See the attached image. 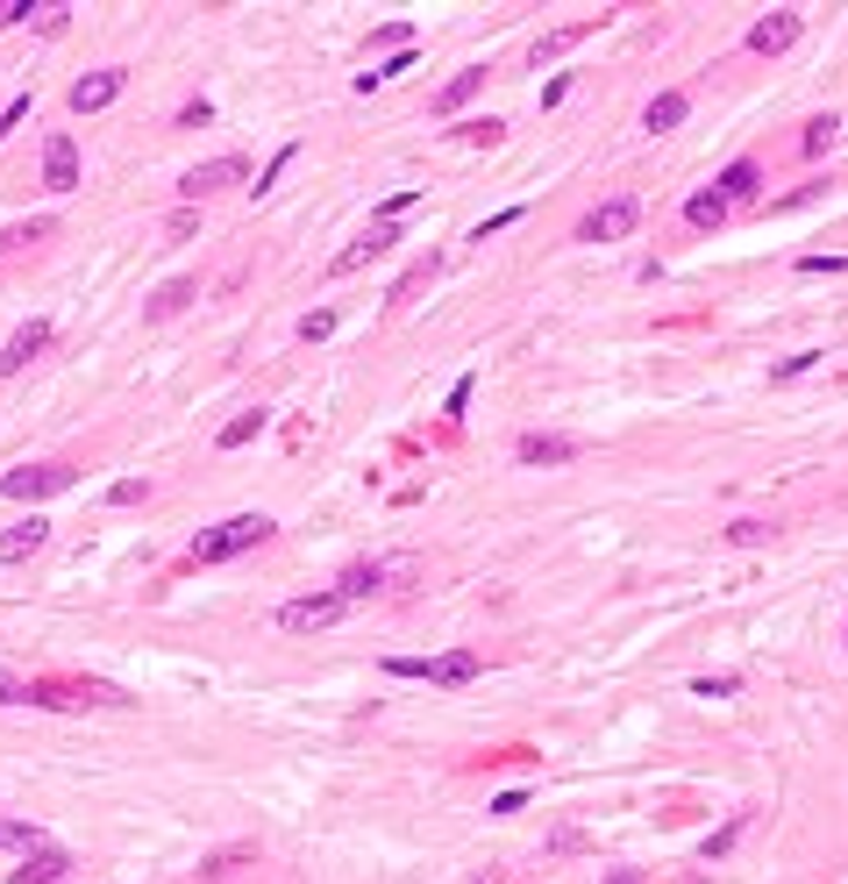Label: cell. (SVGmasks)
<instances>
[{"mask_svg": "<svg viewBox=\"0 0 848 884\" xmlns=\"http://www.w3.org/2000/svg\"><path fill=\"white\" fill-rule=\"evenodd\" d=\"M428 279H435V250H428V258H421V264H414V272H406V279H400V286H392V293H385V299H392V307H406V299H414L421 286H428Z\"/></svg>", "mask_w": 848, "mask_h": 884, "instance_id": "83f0119b", "label": "cell"}, {"mask_svg": "<svg viewBox=\"0 0 848 884\" xmlns=\"http://www.w3.org/2000/svg\"><path fill=\"white\" fill-rule=\"evenodd\" d=\"M343 613H350L343 592H300V599L279 607V627H285V635H322V627H336Z\"/></svg>", "mask_w": 848, "mask_h": 884, "instance_id": "7a4b0ae2", "label": "cell"}, {"mask_svg": "<svg viewBox=\"0 0 848 884\" xmlns=\"http://www.w3.org/2000/svg\"><path fill=\"white\" fill-rule=\"evenodd\" d=\"M8 22H14V8H0V29H8Z\"/></svg>", "mask_w": 848, "mask_h": 884, "instance_id": "ee69618b", "label": "cell"}, {"mask_svg": "<svg viewBox=\"0 0 848 884\" xmlns=\"http://www.w3.org/2000/svg\"><path fill=\"white\" fill-rule=\"evenodd\" d=\"M250 863H257V842H229V849H207V856H200V884H221V877L250 871Z\"/></svg>", "mask_w": 848, "mask_h": 884, "instance_id": "9a60e30c", "label": "cell"}, {"mask_svg": "<svg viewBox=\"0 0 848 884\" xmlns=\"http://www.w3.org/2000/svg\"><path fill=\"white\" fill-rule=\"evenodd\" d=\"M385 578H392V564H350V571H343V599H350V607H357V599H371V592H385Z\"/></svg>", "mask_w": 848, "mask_h": 884, "instance_id": "d6986e66", "label": "cell"}, {"mask_svg": "<svg viewBox=\"0 0 848 884\" xmlns=\"http://www.w3.org/2000/svg\"><path fill=\"white\" fill-rule=\"evenodd\" d=\"M14 122H29V94H22V100H8V108H0V137H8Z\"/></svg>", "mask_w": 848, "mask_h": 884, "instance_id": "60d3db41", "label": "cell"}, {"mask_svg": "<svg viewBox=\"0 0 848 884\" xmlns=\"http://www.w3.org/2000/svg\"><path fill=\"white\" fill-rule=\"evenodd\" d=\"M65 22H72V8H43V14H36V29H43V36H57Z\"/></svg>", "mask_w": 848, "mask_h": 884, "instance_id": "b9f144b4", "label": "cell"}, {"mask_svg": "<svg viewBox=\"0 0 848 884\" xmlns=\"http://www.w3.org/2000/svg\"><path fill=\"white\" fill-rule=\"evenodd\" d=\"M813 364H820V350H798V357H784V364H778V371H770V379H778V385H784V379H798V371H813Z\"/></svg>", "mask_w": 848, "mask_h": 884, "instance_id": "e575fe53", "label": "cell"}, {"mask_svg": "<svg viewBox=\"0 0 848 884\" xmlns=\"http://www.w3.org/2000/svg\"><path fill=\"white\" fill-rule=\"evenodd\" d=\"M51 221H29V229H8V236H0V250H22V243H51Z\"/></svg>", "mask_w": 848, "mask_h": 884, "instance_id": "f546056e", "label": "cell"}, {"mask_svg": "<svg viewBox=\"0 0 848 884\" xmlns=\"http://www.w3.org/2000/svg\"><path fill=\"white\" fill-rule=\"evenodd\" d=\"M685 114H692V100H685V94H656V100L642 108V129H649V137H663V129H677Z\"/></svg>", "mask_w": 848, "mask_h": 884, "instance_id": "ffe728a7", "label": "cell"}, {"mask_svg": "<svg viewBox=\"0 0 848 884\" xmlns=\"http://www.w3.org/2000/svg\"><path fill=\"white\" fill-rule=\"evenodd\" d=\"M550 849H556V856H578V849H585V828H556Z\"/></svg>", "mask_w": 848, "mask_h": 884, "instance_id": "74e56055", "label": "cell"}, {"mask_svg": "<svg viewBox=\"0 0 848 884\" xmlns=\"http://www.w3.org/2000/svg\"><path fill=\"white\" fill-rule=\"evenodd\" d=\"M336 336V307H314V314H300V342H328Z\"/></svg>", "mask_w": 848, "mask_h": 884, "instance_id": "f1b7e54d", "label": "cell"}, {"mask_svg": "<svg viewBox=\"0 0 848 884\" xmlns=\"http://www.w3.org/2000/svg\"><path fill=\"white\" fill-rule=\"evenodd\" d=\"M257 543H271V514H229L221 528L193 535V564H229V557H242V549H257Z\"/></svg>", "mask_w": 848, "mask_h": 884, "instance_id": "6da1fadb", "label": "cell"}, {"mask_svg": "<svg viewBox=\"0 0 848 884\" xmlns=\"http://www.w3.org/2000/svg\"><path fill=\"white\" fill-rule=\"evenodd\" d=\"M478 650H449V656H428V685H471L478 678Z\"/></svg>", "mask_w": 848, "mask_h": 884, "instance_id": "ac0fdd59", "label": "cell"}, {"mask_svg": "<svg viewBox=\"0 0 848 884\" xmlns=\"http://www.w3.org/2000/svg\"><path fill=\"white\" fill-rule=\"evenodd\" d=\"M592 29H599V22H570V29H550V36L535 43V65H550V57H564L570 43H585V36H592Z\"/></svg>", "mask_w": 848, "mask_h": 884, "instance_id": "603a6c76", "label": "cell"}, {"mask_svg": "<svg viewBox=\"0 0 848 884\" xmlns=\"http://www.w3.org/2000/svg\"><path fill=\"white\" fill-rule=\"evenodd\" d=\"M0 849H22L29 856V849H43V828L36 820H0Z\"/></svg>", "mask_w": 848, "mask_h": 884, "instance_id": "484cf974", "label": "cell"}, {"mask_svg": "<svg viewBox=\"0 0 848 884\" xmlns=\"http://www.w3.org/2000/svg\"><path fill=\"white\" fill-rule=\"evenodd\" d=\"M685 221H692V229H720V221H727V200H720V193H692V200H685Z\"/></svg>", "mask_w": 848, "mask_h": 884, "instance_id": "cb8c5ba5", "label": "cell"}, {"mask_svg": "<svg viewBox=\"0 0 848 884\" xmlns=\"http://www.w3.org/2000/svg\"><path fill=\"white\" fill-rule=\"evenodd\" d=\"M755 186H763V164H755V157H735V164L714 178V193H720L727 207H735V200H755Z\"/></svg>", "mask_w": 848, "mask_h": 884, "instance_id": "2e32d148", "label": "cell"}, {"mask_svg": "<svg viewBox=\"0 0 848 884\" xmlns=\"http://www.w3.org/2000/svg\"><path fill=\"white\" fill-rule=\"evenodd\" d=\"M478 86H485V65H464V72H457V79H449V86H443V94H435V114H457V108H464V100H471V94H478Z\"/></svg>", "mask_w": 848, "mask_h": 884, "instance_id": "44dd1931", "label": "cell"}, {"mask_svg": "<svg viewBox=\"0 0 848 884\" xmlns=\"http://www.w3.org/2000/svg\"><path fill=\"white\" fill-rule=\"evenodd\" d=\"M414 200H421V193H414V186H400V193H392L385 207H378V221H400V215H406V207H414Z\"/></svg>", "mask_w": 848, "mask_h": 884, "instance_id": "8d00e7d4", "label": "cell"}, {"mask_svg": "<svg viewBox=\"0 0 848 884\" xmlns=\"http://www.w3.org/2000/svg\"><path fill=\"white\" fill-rule=\"evenodd\" d=\"M72 478H79L72 463H14V471H0V492L36 506V500H51V492H65Z\"/></svg>", "mask_w": 848, "mask_h": 884, "instance_id": "3957f363", "label": "cell"}, {"mask_svg": "<svg viewBox=\"0 0 848 884\" xmlns=\"http://www.w3.org/2000/svg\"><path fill=\"white\" fill-rule=\"evenodd\" d=\"M242 178H250L242 157H207V164H193V172L178 178V193H186V207H200L207 193H229V186H242Z\"/></svg>", "mask_w": 848, "mask_h": 884, "instance_id": "8992f818", "label": "cell"}, {"mask_svg": "<svg viewBox=\"0 0 848 884\" xmlns=\"http://www.w3.org/2000/svg\"><path fill=\"white\" fill-rule=\"evenodd\" d=\"M392 243H400V221H371V229H363L350 250H336V258H328V279H350V272H363V264H371V258H385Z\"/></svg>", "mask_w": 848, "mask_h": 884, "instance_id": "52a82bcc", "label": "cell"}, {"mask_svg": "<svg viewBox=\"0 0 848 884\" xmlns=\"http://www.w3.org/2000/svg\"><path fill=\"white\" fill-rule=\"evenodd\" d=\"M457 137H464V143H485V150H492L499 137H507V122H492V114H485V122H464Z\"/></svg>", "mask_w": 848, "mask_h": 884, "instance_id": "1f68e13d", "label": "cell"}, {"mask_svg": "<svg viewBox=\"0 0 848 884\" xmlns=\"http://www.w3.org/2000/svg\"><path fill=\"white\" fill-rule=\"evenodd\" d=\"M634 221H642V200H634V193H613V200H599L592 215L578 221V243H620Z\"/></svg>", "mask_w": 848, "mask_h": 884, "instance_id": "277c9868", "label": "cell"}, {"mask_svg": "<svg viewBox=\"0 0 848 884\" xmlns=\"http://www.w3.org/2000/svg\"><path fill=\"white\" fill-rule=\"evenodd\" d=\"M741 828H749V814H727V828H714V834H706V849H699V856H706V863H714V856H727V849L741 842Z\"/></svg>", "mask_w": 848, "mask_h": 884, "instance_id": "4316f807", "label": "cell"}, {"mask_svg": "<svg viewBox=\"0 0 848 884\" xmlns=\"http://www.w3.org/2000/svg\"><path fill=\"white\" fill-rule=\"evenodd\" d=\"M121 86H129V72H121V65H100V72H86V79L72 86V114H100V108H108V100L121 94Z\"/></svg>", "mask_w": 848, "mask_h": 884, "instance_id": "9c48e42d", "label": "cell"}, {"mask_svg": "<svg viewBox=\"0 0 848 884\" xmlns=\"http://www.w3.org/2000/svg\"><path fill=\"white\" fill-rule=\"evenodd\" d=\"M835 137H841V122H835V114H813V122H806V137H798V150H806V157H820V150H835Z\"/></svg>", "mask_w": 848, "mask_h": 884, "instance_id": "d4e9b609", "label": "cell"}, {"mask_svg": "<svg viewBox=\"0 0 848 884\" xmlns=\"http://www.w3.org/2000/svg\"><path fill=\"white\" fill-rule=\"evenodd\" d=\"M798 29H806V22H798V8H770L763 22L749 29V51H755V57H784V51L798 43Z\"/></svg>", "mask_w": 848, "mask_h": 884, "instance_id": "ba28073f", "label": "cell"}, {"mask_svg": "<svg viewBox=\"0 0 848 884\" xmlns=\"http://www.w3.org/2000/svg\"><path fill=\"white\" fill-rule=\"evenodd\" d=\"M735 685H741V678H699V685H692V692H699V699H727V692H735Z\"/></svg>", "mask_w": 848, "mask_h": 884, "instance_id": "ab89813d", "label": "cell"}, {"mask_svg": "<svg viewBox=\"0 0 848 884\" xmlns=\"http://www.w3.org/2000/svg\"><path fill=\"white\" fill-rule=\"evenodd\" d=\"M264 422H271L264 407H242L236 422H229V428H221V436H215V449H242V443H257V436H264Z\"/></svg>", "mask_w": 848, "mask_h": 884, "instance_id": "7402d4cb", "label": "cell"}, {"mask_svg": "<svg viewBox=\"0 0 848 884\" xmlns=\"http://www.w3.org/2000/svg\"><path fill=\"white\" fill-rule=\"evenodd\" d=\"M108 500H115V506H143V500H150V485H143V478H121Z\"/></svg>", "mask_w": 848, "mask_h": 884, "instance_id": "d590c367", "label": "cell"}, {"mask_svg": "<svg viewBox=\"0 0 848 884\" xmlns=\"http://www.w3.org/2000/svg\"><path fill=\"white\" fill-rule=\"evenodd\" d=\"M43 186H51V193H72V186H79V143H72L65 129L43 143Z\"/></svg>", "mask_w": 848, "mask_h": 884, "instance_id": "30bf717a", "label": "cell"}, {"mask_svg": "<svg viewBox=\"0 0 848 884\" xmlns=\"http://www.w3.org/2000/svg\"><path fill=\"white\" fill-rule=\"evenodd\" d=\"M43 350H51V321H22L14 342L0 350V371H29V357H43Z\"/></svg>", "mask_w": 848, "mask_h": 884, "instance_id": "4fadbf2b", "label": "cell"}, {"mask_svg": "<svg viewBox=\"0 0 848 884\" xmlns=\"http://www.w3.org/2000/svg\"><path fill=\"white\" fill-rule=\"evenodd\" d=\"M29 707H121L115 685H65V678H29Z\"/></svg>", "mask_w": 848, "mask_h": 884, "instance_id": "5b68a950", "label": "cell"}, {"mask_svg": "<svg viewBox=\"0 0 848 884\" xmlns=\"http://www.w3.org/2000/svg\"><path fill=\"white\" fill-rule=\"evenodd\" d=\"M606 884H649V877H642V871H613Z\"/></svg>", "mask_w": 848, "mask_h": 884, "instance_id": "7bdbcfd3", "label": "cell"}, {"mask_svg": "<svg viewBox=\"0 0 848 884\" xmlns=\"http://www.w3.org/2000/svg\"><path fill=\"white\" fill-rule=\"evenodd\" d=\"M513 457H521L528 471H542V463H570V457H585V443H578V436H542V428H535V436L513 443Z\"/></svg>", "mask_w": 848, "mask_h": 884, "instance_id": "8fae6325", "label": "cell"}, {"mask_svg": "<svg viewBox=\"0 0 848 884\" xmlns=\"http://www.w3.org/2000/svg\"><path fill=\"white\" fill-rule=\"evenodd\" d=\"M521 806H528V792H499V799H492V820H513Z\"/></svg>", "mask_w": 848, "mask_h": 884, "instance_id": "f35d334b", "label": "cell"}, {"mask_svg": "<svg viewBox=\"0 0 848 884\" xmlns=\"http://www.w3.org/2000/svg\"><path fill=\"white\" fill-rule=\"evenodd\" d=\"M43 543H51V521H43V514H29V521H14V528L8 535H0V564H29V557H36V549Z\"/></svg>", "mask_w": 848, "mask_h": 884, "instance_id": "7c38bea8", "label": "cell"}, {"mask_svg": "<svg viewBox=\"0 0 848 884\" xmlns=\"http://www.w3.org/2000/svg\"><path fill=\"white\" fill-rule=\"evenodd\" d=\"M770 521H735V528H727V543H741V549H755V543H770Z\"/></svg>", "mask_w": 848, "mask_h": 884, "instance_id": "4dcf8cb0", "label": "cell"}, {"mask_svg": "<svg viewBox=\"0 0 848 884\" xmlns=\"http://www.w3.org/2000/svg\"><path fill=\"white\" fill-rule=\"evenodd\" d=\"M193 299H200V279H172V286H157L143 299V314H150V321H172V314L193 307Z\"/></svg>", "mask_w": 848, "mask_h": 884, "instance_id": "e0dca14e", "label": "cell"}, {"mask_svg": "<svg viewBox=\"0 0 848 884\" xmlns=\"http://www.w3.org/2000/svg\"><path fill=\"white\" fill-rule=\"evenodd\" d=\"M841 650H848V627H841Z\"/></svg>", "mask_w": 848, "mask_h": 884, "instance_id": "f6af8a7d", "label": "cell"}, {"mask_svg": "<svg viewBox=\"0 0 848 884\" xmlns=\"http://www.w3.org/2000/svg\"><path fill=\"white\" fill-rule=\"evenodd\" d=\"M0 707H29V678H14V670H0Z\"/></svg>", "mask_w": 848, "mask_h": 884, "instance_id": "836d02e7", "label": "cell"}, {"mask_svg": "<svg viewBox=\"0 0 848 884\" xmlns=\"http://www.w3.org/2000/svg\"><path fill=\"white\" fill-rule=\"evenodd\" d=\"M293 157H300V143H285V150H279V157H271V164H264V172H257V193H271V186H279V172H285V164H293Z\"/></svg>", "mask_w": 848, "mask_h": 884, "instance_id": "d6a6232c", "label": "cell"}, {"mask_svg": "<svg viewBox=\"0 0 848 884\" xmlns=\"http://www.w3.org/2000/svg\"><path fill=\"white\" fill-rule=\"evenodd\" d=\"M65 871H72V856H65V849H51V842H43V849H29V856H22V871H14L8 884H57Z\"/></svg>", "mask_w": 848, "mask_h": 884, "instance_id": "5bb4252c", "label": "cell"}]
</instances>
